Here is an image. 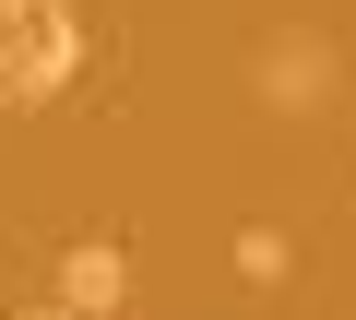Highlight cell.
Listing matches in <instances>:
<instances>
[{
  "instance_id": "obj_1",
  "label": "cell",
  "mask_w": 356,
  "mask_h": 320,
  "mask_svg": "<svg viewBox=\"0 0 356 320\" xmlns=\"http://www.w3.org/2000/svg\"><path fill=\"white\" fill-rule=\"evenodd\" d=\"M72 71H83L72 0H0V107H48Z\"/></svg>"
},
{
  "instance_id": "obj_2",
  "label": "cell",
  "mask_w": 356,
  "mask_h": 320,
  "mask_svg": "<svg viewBox=\"0 0 356 320\" xmlns=\"http://www.w3.org/2000/svg\"><path fill=\"white\" fill-rule=\"evenodd\" d=\"M250 83H261V107H285V119H309L321 95H332V36H261V60H250Z\"/></svg>"
},
{
  "instance_id": "obj_3",
  "label": "cell",
  "mask_w": 356,
  "mask_h": 320,
  "mask_svg": "<svg viewBox=\"0 0 356 320\" xmlns=\"http://www.w3.org/2000/svg\"><path fill=\"white\" fill-rule=\"evenodd\" d=\"M119 296H131V261H119L107 237H83V249L60 261V308H83V320H119Z\"/></svg>"
},
{
  "instance_id": "obj_4",
  "label": "cell",
  "mask_w": 356,
  "mask_h": 320,
  "mask_svg": "<svg viewBox=\"0 0 356 320\" xmlns=\"http://www.w3.org/2000/svg\"><path fill=\"white\" fill-rule=\"evenodd\" d=\"M226 261H238L250 285H285V273H297V249H285V226H238V249H226Z\"/></svg>"
},
{
  "instance_id": "obj_5",
  "label": "cell",
  "mask_w": 356,
  "mask_h": 320,
  "mask_svg": "<svg viewBox=\"0 0 356 320\" xmlns=\"http://www.w3.org/2000/svg\"><path fill=\"white\" fill-rule=\"evenodd\" d=\"M60 320H72V308H60Z\"/></svg>"
}]
</instances>
